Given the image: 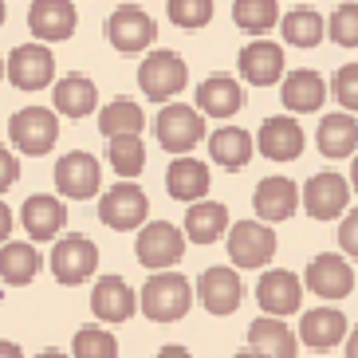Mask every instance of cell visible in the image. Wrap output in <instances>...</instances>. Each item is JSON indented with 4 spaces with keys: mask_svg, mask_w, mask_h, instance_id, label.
<instances>
[{
    "mask_svg": "<svg viewBox=\"0 0 358 358\" xmlns=\"http://www.w3.org/2000/svg\"><path fill=\"white\" fill-rule=\"evenodd\" d=\"M99 178H103V169H99L95 154H87V150H75L55 166V189L75 201H87L91 193H99Z\"/></svg>",
    "mask_w": 358,
    "mask_h": 358,
    "instance_id": "obj_12",
    "label": "cell"
},
{
    "mask_svg": "<svg viewBox=\"0 0 358 358\" xmlns=\"http://www.w3.org/2000/svg\"><path fill=\"white\" fill-rule=\"evenodd\" d=\"M197 295L209 315H232L241 307V275L232 268H209V272L197 280Z\"/></svg>",
    "mask_w": 358,
    "mask_h": 358,
    "instance_id": "obj_16",
    "label": "cell"
},
{
    "mask_svg": "<svg viewBox=\"0 0 358 358\" xmlns=\"http://www.w3.org/2000/svg\"><path fill=\"white\" fill-rule=\"evenodd\" d=\"M232 20L241 24L244 32L264 36L268 28H275V20H280V4H275V0H236V4H232Z\"/></svg>",
    "mask_w": 358,
    "mask_h": 358,
    "instance_id": "obj_34",
    "label": "cell"
},
{
    "mask_svg": "<svg viewBox=\"0 0 358 358\" xmlns=\"http://www.w3.org/2000/svg\"><path fill=\"white\" fill-rule=\"evenodd\" d=\"M343 335H347V319L338 315V311H331V307L307 311V315L299 319V338H303L311 350L338 347V343H343Z\"/></svg>",
    "mask_w": 358,
    "mask_h": 358,
    "instance_id": "obj_22",
    "label": "cell"
},
{
    "mask_svg": "<svg viewBox=\"0 0 358 358\" xmlns=\"http://www.w3.org/2000/svg\"><path fill=\"white\" fill-rule=\"evenodd\" d=\"M0 24H4V0H0Z\"/></svg>",
    "mask_w": 358,
    "mask_h": 358,
    "instance_id": "obj_48",
    "label": "cell"
},
{
    "mask_svg": "<svg viewBox=\"0 0 358 358\" xmlns=\"http://www.w3.org/2000/svg\"><path fill=\"white\" fill-rule=\"evenodd\" d=\"M138 303H142V299H134L127 280H118V275H103L95 284V292H91V311H95V319H103V323H127Z\"/></svg>",
    "mask_w": 358,
    "mask_h": 358,
    "instance_id": "obj_17",
    "label": "cell"
},
{
    "mask_svg": "<svg viewBox=\"0 0 358 358\" xmlns=\"http://www.w3.org/2000/svg\"><path fill=\"white\" fill-rule=\"evenodd\" d=\"M99 217H103L106 229H115V232L138 229V224H146V217H150V201H146V193L138 189V185L118 181L115 189L103 193V201H99Z\"/></svg>",
    "mask_w": 358,
    "mask_h": 358,
    "instance_id": "obj_6",
    "label": "cell"
},
{
    "mask_svg": "<svg viewBox=\"0 0 358 358\" xmlns=\"http://www.w3.org/2000/svg\"><path fill=\"white\" fill-rule=\"evenodd\" d=\"M71 350L79 358H118L115 335H106V331H99V327H83V331L75 335Z\"/></svg>",
    "mask_w": 358,
    "mask_h": 358,
    "instance_id": "obj_36",
    "label": "cell"
},
{
    "mask_svg": "<svg viewBox=\"0 0 358 358\" xmlns=\"http://www.w3.org/2000/svg\"><path fill=\"white\" fill-rule=\"evenodd\" d=\"M229 256L236 268H264L275 256V232L268 224L241 221L229 229Z\"/></svg>",
    "mask_w": 358,
    "mask_h": 358,
    "instance_id": "obj_8",
    "label": "cell"
},
{
    "mask_svg": "<svg viewBox=\"0 0 358 358\" xmlns=\"http://www.w3.org/2000/svg\"><path fill=\"white\" fill-rule=\"evenodd\" d=\"M36 272H40V252L28 241H16V244L0 248V280L4 284H32Z\"/></svg>",
    "mask_w": 358,
    "mask_h": 358,
    "instance_id": "obj_31",
    "label": "cell"
},
{
    "mask_svg": "<svg viewBox=\"0 0 358 358\" xmlns=\"http://www.w3.org/2000/svg\"><path fill=\"white\" fill-rule=\"evenodd\" d=\"M252 205H256V217H260V221L280 224L295 213L299 189H295V181H287V178H264L252 193Z\"/></svg>",
    "mask_w": 358,
    "mask_h": 358,
    "instance_id": "obj_18",
    "label": "cell"
},
{
    "mask_svg": "<svg viewBox=\"0 0 358 358\" xmlns=\"http://www.w3.org/2000/svg\"><path fill=\"white\" fill-rule=\"evenodd\" d=\"M331 40L338 43V48H358V4H343V8H335V16H331Z\"/></svg>",
    "mask_w": 358,
    "mask_h": 358,
    "instance_id": "obj_38",
    "label": "cell"
},
{
    "mask_svg": "<svg viewBox=\"0 0 358 358\" xmlns=\"http://www.w3.org/2000/svg\"><path fill=\"white\" fill-rule=\"evenodd\" d=\"M323 99H327L323 75H315V71H292L284 79V106H287V110H295V115H311V110H319Z\"/></svg>",
    "mask_w": 358,
    "mask_h": 358,
    "instance_id": "obj_29",
    "label": "cell"
},
{
    "mask_svg": "<svg viewBox=\"0 0 358 358\" xmlns=\"http://www.w3.org/2000/svg\"><path fill=\"white\" fill-rule=\"evenodd\" d=\"M307 287L323 299H347L355 292V272H350V264L343 256H315V260L307 264Z\"/></svg>",
    "mask_w": 358,
    "mask_h": 358,
    "instance_id": "obj_14",
    "label": "cell"
},
{
    "mask_svg": "<svg viewBox=\"0 0 358 358\" xmlns=\"http://www.w3.org/2000/svg\"><path fill=\"white\" fill-rule=\"evenodd\" d=\"M4 75H8V59H0V79H4Z\"/></svg>",
    "mask_w": 358,
    "mask_h": 358,
    "instance_id": "obj_47",
    "label": "cell"
},
{
    "mask_svg": "<svg viewBox=\"0 0 358 358\" xmlns=\"http://www.w3.org/2000/svg\"><path fill=\"white\" fill-rule=\"evenodd\" d=\"M106 158H110L118 178H138V173L146 169V146H142L138 134H110Z\"/></svg>",
    "mask_w": 358,
    "mask_h": 358,
    "instance_id": "obj_32",
    "label": "cell"
},
{
    "mask_svg": "<svg viewBox=\"0 0 358 358\" xmlns=\"http://www.w3.org/2000/svg\"><path fill=\"white\" fill-rule=\"evenodd\" d=\"M8 232H12V209L0 201V241H8Z\"/></svg>",
    "mask_w": 358,
    "mask_h": 358,
    "instance_id": "obj_42",
    "label": "cell"
},
{
    "mask_svg": "<svg viewBox=\"0 0 358 358\" xmlns=\"http://www.w3.org/2000/svg\"><path fill=\"white\" fill-rule=\"evenodd\" d=\"M319 150H323V158H350L358 150V118L350 115H327L319 122V134H315Z\"/></svg>",
    "mask_w": 358,
    "mask_h": 358,
    "instance_id": "obj_25",
    "label": "cell"
},
{
    "mask_svg": "<svg viewBox=\"0 0 358 358\" xmlns=\"http://www.w3.org/2000/svg\"><path fill=\"white\" fill-rule=\"evenodd\" d=\"M106 36H110V43H115L122 55H134V52H142V48L154 43L158 28H154V20H150L142 8L122 4L118 12H110V20H106Z\"/></svg>",
    "mask_w": 358,
    "mask_h": 358,
    "instance_id": "obj_11",
    "label": "cell"
},
{
    "mask_svg": "<svg viewBox=\"0 0 358 358\" xmlns=\"http://www.w3.org/2000/svg\"><path fill=\"white\" fill-rule=\"evenodd\" d=\"M209 158L224 169L248 166V158H252V138H248V130H241V127L217 130V134L209 138Z\"/></svg>",
    "mask_w": 358,
    "mask_h": 358,
    "instance_id": "obj_30",
    "label": "cell"
},
{
    "mask_svg": "<svg viewBox=\"0 0 358 358\" xmlns=\"http://www.w3.org/2000/svg\"><path fill=\"white\" fill-rule=\"evenodd\" d=\"M284 40L295 43V48H315L319 40H323V16L311 8H295L284 16Z\"/></svg>",
    "mask_w": 358,
    "mask_h": 358,
    "instance_id": "obj_35",
    "label": "cell"
},
{
    "mask_svg": "<svg viewBox=\"0 0 358 358\" xmlns=\"http://www.w3.org/2000/svg\"><path fill=\"white\" fill-rule=\"evenodd\" d=\"M248 343H252V355H264V358H295V335L284 327V315L256 319V323L248 327Z\"/></svg>",
    "mask_w": 358,
    "mask_h": 358,
    "instance_id": "obj_24",
    "label": "cell"
},
{
    "mask_svg": "<svg viewBox=\"0 0 358 358\" xmlns=\"http://www.w3.org/2000/svg\"><path fill=\"white\" fill-rule=\"evenodd\" d=\"M55 110L67 118H87L91 110H95L99 103V91L95 83L87 79V75H64L59 83H55Z\"/></svg>",
    "mask_w": 358,
    "mask_h": 358,
    "instance_id": "obj_28",
    "label": "cell"
},
{
    "mask_svg": "<svg viewBox=\"0 0 358 358\" xmlns=\"http://www.w3.org/2000/svg\"><path fill=\"white\" fill-rule=\"evenodd\" d=\"M16 178H20V162H16L8 150L0 146V193L12 189V185H16Z\"/></svg>",
    "mask_w": 358,
    "mask_h": 358,
    "instance_id": "obj_41",
    "label": "cell"
},
{
    "mask_svg": "<svg viewBox=\"0 0 358 358\" xmlns=\"http://www.w3.org/2000/svg\"><path fill=\"white\" fill-rule=\"evenodd\" d=\"M197 106H201V115L232 118L241 110V83L229 79V75H209V79L197 87Z\"/></svg>",
    "mask_w": 358,
    "mask_h": 358,
    "instance_id": "obj_26",
    "label": "cell"
},
{
    "mask_svg": "<svg viewBox=\"0 0 358 358\" xmlns=\"http://www.w3.org/2000/svg\"><path fill=\"white\" fill-rule=\"evenodd\" d=\"M169 20L178 28H205L213 20V0H169Z\"/></svg>",
    "mask_w": 358,
    "mask_h": 358,
    "instance_id": "obj_37",
    "label": "cell"
},
{
    "mask_svg": "<svg viewBox=\"0 0 358 358\" xmlns=\"http://www.w3.org/2000/svg\"><path fill=\"white\" fill-rule=\"evenodd\" d=\"M8 79L20 91H43L55 79V59L43 43H20L8 55Z\"/></svg>",
    "mask_w": 358,
    "mask_h": 358,
    "instance_id": "obj_10",
    "label": "cell"
},
{
    "mask_svg": "<svg viewBox=\"0 0 358 358\" xmlns=\"http://www.w3.org/2000/svg\"><path fill=\"white\" fill-rule=\"evenodd\" d=\"M260 154L272 162H292L303 154V130H299V122H292V118H268L260 127Z\"/></svg>",
    "mask_w": 358,
    "mask_h": 358,
    "instance_id": "obj_21",
    "label": "cell"
},
{
    "mask_svg": "<svg viewBox=\"0 0 358 358\" xmlns=\"http://www.w3.org/2000/svg\"><path fill=\"white\" fill-rule=\"evenodd\" d=\"M256 299L268 315H295L299 303H303V287L295 280V272H284V268H275V272H264L260 284H256Z\"/></svg>",
    "mask_w": 358,
    "mask_h": 358,
    "instance_id": "obj_15",
    "label": "cell"
},
{
    "mask_svg": "<svg viewBox=\"0 0 358 358\" xmlns=\"http://www.w3.org/2000/svg\"><path fill=\"white\" fill-rule=\"evenodd\" d=\"M350 185L358 189V158H355V166H350Z\"/></svg>",
    "mask_w": 358,
    "mask_h": 358,
    "instance_id": "obj_46",
    "label": "cell"
},
{
    "mask_svg": "<svg viewBox=\"0 0 358 358\" xmlns=\"http://www.w3.org/2000/svg\"><path fill=\"white\" fill-rule=\"evenodd\" d=\"M166 189L173 201H201L209 193V166H205V162H193V158L169 162Z\"/></svg>",
    "mask_w": 358,
    "mask_h": 358,
    "instance_id": "obj_27",
    "label": "cell"
},
{
    "mask_svg": "<svg viewBox=\"0 0 358 358\" xmlns=\"http://www.w3.org/2000/svg\"><path fill=\"white\" fill-rule=\"evenodd\" d=\"M189 303H193V284L185 275L169 272V268L158 272L146 287H142V311H146V319H154V323H178V319H185Z\"/></svg>",
    "mask_w": 358,
    "mask_h": 358,
    "instance_id": "obj_1",
    "label": "cell"
},
{
    "mask_svg": "<svg viewBox=\"0 0 358 358\" xmlns=\"http://www.w3.org/2000/svg\"><path fill=\"white\" fill-rule=\"evenodd\" d=\"M95 268H99V248L79 232L64 236L52 248V275L59 284H83V280H91Z\"/></svg>",
    "mask_w": 358,
    "mask_h": 358,
    "instance_id": "obj_7",
    "label": "cell"
},
{
    "mask_svg": "<svg viewBox=\"0 0 358 358\" xmlns=\"http://www.w3.org/2000/svg\"><path fill=\"white\" fill-rule=\"evenodd\" d=\"M189 79V67L178 52H154L138 67V87L146 91V99H173Z\"/></svg>",
    "mask_w": 358,
    "mask_h": 358,
    "instance_id": "obj_5",
    "label": "cell"
},
{
    "mask_svg": "<svg viewBox=\"0 0 358 358\" xmlns=\"http://www.w3.org/2000/svg\"><path fill=\"white\" fill-rule=\"evenodd\" d=\"M347 201H350V185L335 169H323V173H315L303 185V205L315 221H335V217H343Z\"/></svg>",
    "mask_w": 358,
    "mask_h": 358,
    "instance_id": "obj_9",
    "label": "cell"
},
{
    "mask_svg": "<svg viewBox=\"0 0 358 358\" xmlns=\"http://www.w3.org/2000/svg\"><path fill=\"white\" fill-rule=\"evenodd\" d=\"M154 130H158V146L169 150V154H189L193 146H197L201 138H205V118H201V106L193 110V106H166L158 115V122H154Z\"/></svg>",
    "mask_w": 358,
    "mask_h": 358,
    "instance_id": "obj_4",
    "label": "cell"
},
{
    "mask_svg": "<svg viewBox=\"0 0 358 358\" xmlns=\"http://www.w3.org/2000/svg\"><path fill=\"white\" fill-rule=\"evenodd\" d=\"M335 99L347 110H358V64H347L335 71Z\"/></svg>",
    "mask_w": 358,
    "mask_h": 358,
    "instance_id": "obj_39",
    "label": "cell"
},
{
    "mask_svg": "<svg viewBox=\"0 0 358 358\" xmlns=\"http://www.w3.org/2000/svg\"><path fill=\"white\" fill-rule=\"evenodd\" d=\"M75 24H79V16H75L71 0H36L32 8H28V28H32V36H40L48 43L71 40Z\"/></svg>",
    "mask_w": 358,
    "mask_h": 358,
    "instance_id": "obj_13",
    "label": "cell"
},
{
    "mask_svg": "<svg viewBox=\"0 0 358 358\" xmlns=\"http://www.w3.org/2000/svg\"><path fill=\"white\" fill-rule=\"evenodd\" d=\"M138 264L150 268V272H166L185 256V232L169 221H154L138 232Z\"/></svg>",
    "mask_w": 358,
    "mask_h": 358,
    "instance_id": "obj_3",
    "label": "cell"
},
{
    "mask_svg": "<svg viewBox=\"0 0 358 358\" xmlns=\"http://www.w3.org/2000/svg\"><path fill=\"white\" fill-rule=\"evenodd\" d=\"M241 75L252 87H272L284 75V48L272 40H256L241 52Z\"/></svg>",
    "mask_w": 358,
    "mask_h": 358,
    "instance_id": "obj_19",
    "label": "cell"
},
{
    "mask_svg": "<svg viewBox=\"0 0 358 358\" xmlns=\"http://www.w3.org/2000/svg\"><path fill=\"white\" fill-rule=\"evenodd\" d=\"M347 358H358V327L350 331V338H347Z\"/></svg>",
    "mask_w": 358,
    "mask_h": 358,
    "instance_id": "obj_45",
    "label": "cell"
},
{
    "mask_svg": "<svg viewBox=\"0 0 358 358\" xmlns=\"http://www.w3.org/2000/svg\"><path fill=\"white\" fill-rule=\"evenodd\" d=\"M20 221H24V229H28L32 241H52V236H59V229L67 224V209H64V201L59 197L36 193V197L24 201Z\"/></svg>",
    "mask_w": 358,
    "mask_h": 358,
    "instance_id": "obj_20",
    "label": "cell"
},
{
    "mask_svg": "<svg viewBox=\"0 0 358 358\" xmlns=\"http://www.w3.org/2000/svg\"><path fill=\"white\" fill-rule=\"evenodd\" d=\"M142 106L130 103V99H115L110 106H103L99 110V130H103L106 138L110 134H138L142 130Z\"/></svg>",
    "mask_w": 358,
    "mask_h": 358,
    "instance_id": "obj_33",
    "label": "cell"
},
{
    "mask_svg": "<svg viewBox=\"0 0 358 358\" xmlns=\"http://www.w3.org/2000/svg\"><path fill=\"white\" fill-rule=\"evenodd\" d=\"M162 358H189V350L173 343V347H166V350H162Z\"/></svg>",
    "mask_w": 358,
    "mask_h": 358,
    "instance_id": "obj_43",
    "label": "cell"
},
{
    "mask_svg": "<svg viewBox=\"0 0 358 358\" xmlns=\"http://www.w3.org/2000/svg\"><path fill=\"white\" fill-rule=\"evenodd\" d=\"M338 244H343L347 256L358 260V209H350L347 217H343V224H338Z\"/></svg>",
    "mask_w": 358,
    "mask_h": 358,
    "instance_id": "obj_40",
    "label": "cell"
},
{
    "mask_svg": "<svg viewBox=\"0 0 358 358\" xmlns=\"http://www.w3.org/2000/svg\"><path fill=\"white\" fill-rule=\"evenodd\" d=\"M8 138H12V146L20 150V154H28V158L48 154L55 146V138H59L55 110H48V106H24V110H16L8 122Z\"/></svg>",
    "mask_w": 358,
    "mask_h": 358,
    "instance_id": "obj_2",
    "label": "cell"
},
{
    "mask_svg": "<svg viewBox=\"0 0 358 358\" xmlns=\"http://www.w3.org/2000/svg\"><path fill=\"white\" fill-rule=\"evenodd\" d=\"M224 232H229V209L221 201H193L185 213V236L193 244H213Z\"/></svg>",
    "mask_w": 358,
    "mask_h": 358,
    "instance_id": "obj_23",
    "label": "cell"
},
{
    "mask_svg": "<svg viewBox=\"0 0 358 358\" xmlns=\"http://www.w3.org/2000/svg\"><path fill=\"white\" fill-rule=\"evenodd\" d=\"M0 358H20V347L16 343H0Z\"/></svg>",
    "mask_w": 358,
    "mask_h": 358,
    "instance_id": "obj_44",
    "label": "cell"
}]
</instances>
